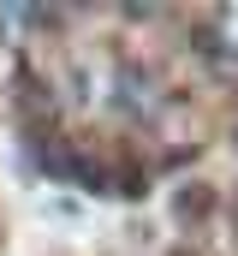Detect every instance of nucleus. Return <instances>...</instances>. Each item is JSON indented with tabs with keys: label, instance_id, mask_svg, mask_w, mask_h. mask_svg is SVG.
Instances as JSON below:
<instances>
[{
	"label": "nucleus",
	"instance_id": "1",
	"mask_svg": "<svg viewBox=\"0 0 238 256\" xmlns=\"http://www.w3.org/2000/svg\"><path fill=\"white\" fill-rule=\"evenodd\" d=\"M190 48H196V60L208 66V72H220V78H232V72H238V42H226L220 30H202Z\"/></svg>",
	"mask_w": 238,
	"mask_h": 256
},
{
	"label": "nucleus",
	"instance_id": "2",
	"mask_svg": "<svg viewBox=\"0 0 238 256\" xmlns=\"http://www.w3.org/2000/svg\"><path fill=\"white\" fill-rule=\"evenodd\" d=\"M173 214H178V220H190V226H202V220L214 214V191H208L202 179L178 185V191H173Z\"/></svg>",
	"mask_w": 238,
	"mask_h": 256
},
{
	"label": "nucleus",
	"instance_id": "3",
	"mask_svg": "<svg viewBox=\"0 0 238 256\" xmlns=\"http://www.w3.org/2000/svg\"><path fill=\"white\" fill-rule=\"evenodd\" d=\"M114 191L119 196H143V191H149V173H143V167H125V173L114 179Z\"/></svg>",
	"mask_w": 238,
	"mask_h": 256
},
{
	"label": "nucleus",
	"instance_id": "4",
	"mask_svg": "<svg viewBox=\"0 0 238 256\" xmlns=\"http://www.w3.org/2000/svg\"><path fill=\"white\" fill-rule=\"evenodd\" d=\"M232 226H238V208H232Z\"/></svg>",
	"mask_w": 238,
	"mask_h": 256
},
{
	"label": "nucleus",
	"instance_id": "5",
	"mask_svg": "<svg viewBox=\"0 0 238 256\" xmlns=\"http://www.w3.org/2000/svg\"><path fill=\"white\" fill-rule=\"evenodd\" d=\"M232 143H238V131H232Z\"/></svg>",
	"mask_w": 238,
	"mask_h": 256
}]
</instances>
